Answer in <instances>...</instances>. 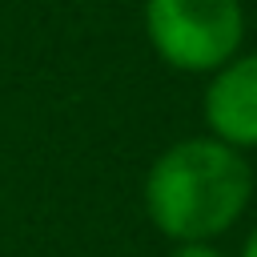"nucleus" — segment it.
I'll return each instance as SVG.
<instances>
[{
    "mask_svg": "<svg viewBox=\"0 0 257 257\" xmlns=\"http://www.w3.org/2000/svg\"><path fill=\"white\" fill-rule=\"evenodd\" d=\"M241 257H257V225L249 229V237H245V245H241Z\"/></svg>",
    "mask_w": 257,
    "mask_h": 257,
    "instance_id": "obj_5",
    "label": "nucleus"
},
{
    "mask_svg": "<svg viewBox=\"0 0 257 257\" xmlns=\"http://www.w3.org/2000/svg\"><path fill=\"white\" fill-rule=\"evenodd\" d=\"M145 36L177 72H217L245 44L241 0H145Z\"/></svg>",
    "mask_w": 257,
    "mask_h": 257,
    "instance_id": "obj_2",
    "label": "nucleus"
},
{
    "mask_svg": "<svg viewBox=\"0 0 257 257\" xmlns=\"http://www.w3.org/2000/svg\"><path fill=\"white\" fill-rule=\"evenodd\" d=\"M169 257H225L213 241H197V245H173Z\"/></svg>",
    "mask_w": 257,
    "mask_h": 257,
    "instance_id": "obj_4",
    "label": "nucleus"
},
{
    "mask_svg": "<svg viewBox=\"0 0 257 257\" xmlns=\"http://www.w3.org/2000/svg\"><path fill=\"white\" fill-rule=\"evenodd\" d=\"M201 116L209 137L233 149H257V52H237L217 72H209Z\"/></svg>",
    "mask_w": 257,
    "mask_h": 257,
    "instance_id": "obj_3",
    "label": "nucleus"
},
{
    "mask_svg": "<svg viewBox=\"0 0 257 257\" xmlns=\"http://www.w3.org/2000/svg\"><path fill=\"white\" fill-rule=\"evenodd\" d=\"M253 165L217 137H185L157 153L141 201L149 225L173 245L225 237L253 201Z\"/></svg>",
    "mask_w": 257,
    "mask_h": 257,
    "instance_id": "obj_1",
    "label": "nucleus"
}]
</instances>
